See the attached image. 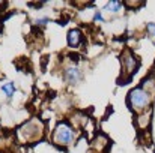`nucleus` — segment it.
I'll list each match as a JSON object with an SVG mask.
<instances>
[{
	"label": "nucleus",
	"instance_id": "nucleus-1",
	"mask_svg": "<svg viewBox=\"0 0 155 153\" xmlns=\"http://www.w3.org/2000/svg\"><path fill=\"white\" fill-rule=\"evenodd\" d=\"M44 135V123L38 119H32L18 128L17 137L21 143H33L41 140Z\"/></svg>",
	"mask_w": 155,
	"mask_h": 153
},
{
	"label": "nucleus",
	"instance_id": "nucleus-2",
	"mask_svg": "<svg viewBox=\"0 0 155 153\" xmlns=\"http://www.w3.org/2000/svg\"><path fill=\"white\" fill-rule=\"evenodd\" d=\"M151 93L148 90H145L143 87H136L128 93V105L133 111L142 114L145 113V110L149 107L151 104Z\"/></svg>",
	"mask_w": 155,
	"mask_h": 153
},
{
	"label": "nucleus",
	"instance_id": "nucleus-3",
	"mask_svg": "<svg viewBox=\"0 0 155 153\" xmlns=\"http://www.w3.org/2000/svg\"><path fill=\"white\" fill-rule=\"evenodd\" d=\"M72 140H74V131L71 129V126L68 123H59L53 134L54 144H57L60 147H66L72 143Z\"/></svg>",
	"mask_w": 155,
	"mask_h": 153
},
{
	"label": "nucleus",
	"instance_id": "nucleus-4",
	"mask_svg": "<svg viewBox=\"0 0 155 153\" xmlns=\"http://www.w3.org/2000/svg\"><path fill=\"white\" fill-rule=\"evenodd\" d=\"M120 60H122V74H125V75H131V74H134V71L137 69V66H139V60H137V57H134V54L131 53V51H124L122 53V56H120Z\"/></svg>",
	"mask_w": 155,
	"mask_h": 153
},
{
	"label": "nucleus",
	"instance_id": "nucleus-5",
	"mask_svg": "<svg viewBox=\"0 0 155 153\" xmlns=\"http://www.w3.org/2000/svg\"><path fill=\"white\" fill-rule=\"evenodd\" d=\"M80 77H81L80 69L75 68V66H71V68H68V69L65 71V80L69 81L71 84H75V83L80 80Z\"/></svg>",
	"mask_w": 155,
	"mask_h": 153
},
{
	"label": "nucleus",
	"instance_id": "nucleus-6",
	"mask_svg": "<svg viewBox=\"0 0 155 153\" xmlns=\"http://www.w3.org/2000/svg\"><path fill=\"white\" fill-rule=\"evenodd\" d=\"M80 42H81V32L78 29H72L68 33V44L71 47H78Z\"/></svg>",
	"mask_w": 155,
	"mask_h": 153
},
{
	"label": "nucleus",
	"instance_id": "nucleus-7",
	"mask_svg": "<svg viewBox=\"0 0 155 153\" xmlns=\"http://www.w3.org/2000/svg\"><path fill=\"white\" fill-rule=\"evenodd\" d=\"M120 8H122V3H120V2H116V0H110V2L105 5V9L110 11V12H113V14L119 12Z\"/></svg>",
	"mask_w": 155,
	"mask_h": 153
},
{
	"label": "nucleus",
	"instance_id": "nucleus-8",
	"mask_svg": "<svg viewBox=\"0 0 155 153\" xmlns=\"http://www.w3.org/2000/svg\"><path fill=\"white\" fill-rule=\"evenodd\" d=\"M3 92L8 95V96H12V93H14V84L12 83H8V84H3Z\"/></svg>",
	"mask_w": 155,
	"mask_h": 153
},
{
	"label": "nucleus",
	"instance_id": "nucleus-9",
	"mask_svg": "<svg viewBox=\"0 0 155 153\" xmlns=\"http://www.w3.org/2000/svg\"><path fill=\"white\" fill-rule=\"evenodd\" d=\"M148 119H149V116H148V114H146V113H145V116H143V117H142V116H140V119H139V120H148ZM148 122H149V120H148ZM139 125H140V128H145V126H146V125H148V123H146V122H143V123H142V122H140V123H139Z\"/></svg>",
	"mask_w": 155,
	"mask_h": 153
},
{
	"label": "nucleus",
	"instance_id": "nucleus-10",
	"mask_svg": "<svg viewBox=\"0 0 155 153\" xmlns=\"http://www.w3.org/2000/svg\"><path fill=\"white\" fill-rule=\"evenodd\" d=\"M148 32H149L152 36H155V23H149V24H148Z\"/></svg>",
	"mask_w": 155,
	"mask_h": 153
},
{
	"label": "nucleus",
	"instance_id": "nucleus-11",
	"mask_svg": "<svg viewBox=\"0 0 155 153\" xmlns=\"http://www.w3.org/2000/svg\"><path fill=\"white\" fill-rule=\"evenodd\" d=\"M94 18H95V21H103V15H101V12H97Z\"/></svg>",
	"mask_w": 155,
	"mask_h": 153
},
{
	"label": "nucleus",
	"instance_id": "nucleus-12",
	"mask_svg": "<svg viewBox=\"0 0 155 153\" xmlns=\"http://www.w3.org/2000/svg\"><path fill=\"white\" fill-rule=\"evenodd\" d=\"M47 23V18H41V20H36V24H39V26H44Z\"/></svg>",
	"mask_w": 155,
	"mask_h": 153
}]
</instances>
